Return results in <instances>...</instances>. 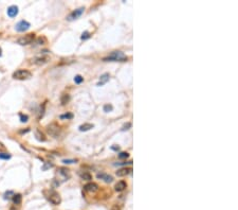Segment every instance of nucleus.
Returning <instances> with one entry per match:
<instances>
[{"mask_svg":"<svg viewBox=\"0 0 238 210\" xmlns=\"http://www.w3.org/2000/svg\"><path fill=\"white\" fill-rule=\"evenodd\" d=\"M32 77V73L31 71L26 70V69H19L16 70L14 73H13V78L16 80H28Z\"/></svg>","mask_w":238,"mask_h":210,"instance_id":"obj_1","label":"nucleus"},{"mask_svg":"<svg viewBox=\"0 0 238 210\" xmlns=\"http://www.w3.org/2000/svg\"><path fill=\"white\" fill-rule=\"evenodd\" d=\"M104 61H120V62H124L127 61V56H125V54L121 51H114L112 52L108 57H105Z\"/></svg>","mask_w":238,"mask_h":210,"instance_id":"obj_2","label":"nucleus"},{"mask_svg":"<svg viewBox=\"0 0 238 210\" xmlns=\"http://www.w3.org/2000/svg\"><path fill=\"white\" fill-rule=\"evenodd\" d=\"M34 39H35V34L34 33H30L28 35H24V36H22L20 38H18V41H17V43H18L19 45H22V46H24V45H30V44H32L34 42Z\"/></svg>","mask_w":238,"mask_h":210,"instance_id":"obj_3","label":"nucleus"},{"mask_svg":"<svg viewBox=\"0 0 238 210\" xmlns=\"http://www.w3.org/2000/svg\"><path fill=\"white\" fill-rule=\"evenodd\" d=\"M48 199L50 200V203H52L53 205H59L60 202H61V198H60L59 194H58L57 192H54V191L50 192V194H49V196H48Z\"/></svg>","mask_w":238,"mask_h":210,"instance_id":"obj_4","label":"nucleus"},{"mask_svg":"<svg viewBox=\"0 0 238 210\" xmlns=\"http://www.w3.org/2000/svg\"><path fill=\"white\" fill-rule=\"evenodd\" d=\"M47 131H48V134H49L50 136L56 137V136L58 135V134H59L60 128H59V126H58L56 123H52V124H50V125L48 126Z\"/></svg>","mask_w":238,"mask_h":210,"instance_id":"obj_5","label":"nucleus"},{"mask_svg":"<svg viewBox=\"0 0 238 210\" xmlns=\"http://www.w3.org/2000/svg\"><path fill=\"white\" fill-rule=\"evenodd\" d=\"M31 27V25L29 24L28 21H25V20H21L19 21L18 24L16 25V30L18 31V32H24V31H26L29 28Z\"/></svg>","mask_w":238,"mask_h":210,"instance_id":"obj_6","label":"nucleus"},{"mask_svg":"<svg viewBox=\"0 0 238 210\" xmlns=\"http://www.w3.org/2000/svg\"><path fill=\"white\" fill-rule=\"evenodd\" d=\"M49 56H40V57H34L32 59V64H35V65H43L49 62Z\"/></svg>","mask_w":238,"mask_h":210,"instance_id":"obj_7","label":"nucleus"},{"mask_svg":"<svg viewBox=\"0 0 238 210\" xmlns=\"http://www.w3.org/2000/svg\"><path fill=\"white\" fill-rule=\"evenodd\" d=\"M84 11H85V9L84 8H80V9H77V10H75L74 12H72L71 14L68 16V20H73V19H76L77 17H79L80 15L83 14L84 13Z\"/></svg>","mask_w":238,"mask_h":210,"instance_id":"obj_8","label":"nucleus"},{"mask_svg":"<svg viewBox=\"0 0 238 210\" xmlns=\"http://www.w3.org/2000/svg\"><path fill=\"white\" fill-rule=\"evenodd\" d=\"M84 188L87 192H89V193H94V192H96L98 190V186L95 184V182H89V184H87Z\"/></svg>","mask_w":238,"mask_h":210,"instance_id":"obj_9","label":"nucleus"},{"mask_svg":"<svg viewBox=\"0 0 238 210\" xmlns=\"http://www.w3.org/2000/svg\"><path fill=\"white\" fill-rule=\"evenodd\" d=\"M131 171H132L131 168H123V169L118 170V171H116V175L120 176V177H123V176L128 175V174L131 172Z\"/></svg>","mask_w":238,"mask_h":210,"instance_id":"obj_10","label":"nucleus"},{"mask_svg":"<svg viewBox=\"0 0 238 210\" xmlns=\"http://www.w3.org/2000/svg\"><path fill=\"white\" fill-rule=\"evenodd\" d=\"M17 14H18V7L16 6H12L7 9V15L13 18V17H15Z\"/></svg>","mask_w":238,"mask_h":210,"instance_id":"obj_11","label":"nucleus"},{"mask_svg":"<svg viewBox=\"0 0 238 210\" xmlns=\"http://www.w3.org/2000/svg\"><path fill=\"white\" fill-rule=\"evenodd\" d=\"M126 187H127L126 182H125L124 180H121V181H119L118 184L115 185V190L120 192V191H123L125 188H126Z\"/></svg>","mask_w":238,"mask_h":210,"instance_id":"obj_12","label":"nucleus"},{"mask_svg":"<svg viewBox=\"0 0 238 210\" xmlns=\"http://www.w3.org/2000/svg\"><path fill=\"white\" fill-rule=\"evenodd\" d=\"M97 178L104 179L106 182H110V181H112V176H109V175H107V174H104V173H102V174H97Z\"/></svg>","mask_w":238,"mask_h":210,"instance_id":"obj_13","label":"nucleus"},{"mask_svg":"<svg viewBox=\"0 0 238 210\" xmlns=\"http://www.w3.org/2000/svg\"><path fill=\"white\" fill-rule=\"evenodd\" d=\"M109 80V74L108 73H105V74H103L102 77H101V80H100V82L97 83V86H102V85H104L107 81Z\"/></svg>","mask_w":238,"mask_h":210,"instance_id":"obj_14","label":"nucleus"},{"mask_svg":"<svg viewBox=\"0 0 238 210\" xmlns=\"http://www.w3.org/2000/svg\"><path fill=\"white\" fill-rule=\"evenodd\" d=\"M93 127V124L91 123H85V124H82V125L79 126V131L80 132H86V131H89L90 128Z\"/></svg>","mask_w":238,"mask_h":210,"instance_id":"obj_15","label":"nucleus"},{"mask_svg":"<svg viewBox=\"0 0 238 210\" xmlns=\"http://www.w3.org/2000/svg\"><path fill=\"white\" fill-rule=\"evenodd\" d=\"M35 136H36L37 140H39V141H44V140H46V138H44V135H43L42 133H40L39 131H36V132H35Z\"/></svg>","mask_w":238,"mask_h":210,"instance_id":"obj_16","label":"nucleus"},{"mask_svg":"<svg viewBox=\"0 0 238 210\" xmlns=\"http://www.w3.org/2000/svg\"><path fill=\"white\" fill-rule=\"evenodd\" d=\"M13 202H14V204H16V205L20 204V203H21V195H20V194L13 195Z\"/></svg>","mask_w":238,"mask_h":210,"instance_id":"obj_17","label":"nucleus"},{"mask_svg":"<svg viewBox=\"0 0 238 210\" xmlns=\"http://www.w3.org/2000/svg\"><path fill=\"white\" fill-rule=\"evenodd\" d=\"M69 100H70V96L69 95H64V96H62L61 97V104H67V103H68V102H69Z\"/></svg>","mask_w":238,"mask_h":210,"instance_id":"obj_18","label":"nucleus"},{"mask_svg":"<svg viewBox=\"0 0 238 210\" xmlns=\"http://www.w3.org/2000/svg\"><path fill=\"white\" fill-rule=\"evenodd\" d=\"M80 177H82L83 179H85V180H90V179H92V176H91L89 173H83V174H80Z\"/></svg>","mask_w":238,"mask_h":210,"instance_id":"obj_19","label":"nucleus"},{"mask_svg":"<svg viewBox=\"0 0 238 210\" xmlns=\"http://www.w3.org/2000/svg\"><path fill=\"white\" fill-rule=\"evenodd\" d=\"M72 118H73V115L71 113H68V114H65V115L60 116V119H72Z\"/></svg>","mask_w":238,"mask_h":210,"instance_id":"obj_20","label":"nucleus"},{"mask_svg":"<svg viewBox=\"0 0 238 210\" xmlns=\"http://www.w3.org/2000/svg\"><path fill=\"white\" fill-rule=\"evenodd\" d=\"M11 155L7 153H0V159H10Z\"/></svg>","mask_w":238,"mask_h":210,"instance_id":"obj_21","label":"nucleus"},{"mask_svg":"<svg viewBox=\"0 0 238 210\" xmlns=\"http://www.w3.org/2000/svg\"><path fill=\"white\" fill-rule=\"evenodd\" d=\"M83 80H84V79L80 77V75H76V77L74 78V82H75L76 84H80V83L83 82Z\"/></svg>","mask_w":238,"mask_h":210,"instance_id":"obj_22","label":"nucleus"},{"mask_svg":"<svg viewBox=\"0 0 238 210\" xmlns=\"http://www.w3.org/2000/svg\"><path fill=\"white\" fill-rule=\"evenodd\" d=\"M129 156V154L127 153V152H122V153H120L119 154V158H121V159H123V158H127Z\"/></svg>","mask_w":238,"mask_h":210,"instance_id":"obj_23","label":"nucleus"},{"mask_svg":"<svg viewBox=\"0 0 238 210\" xmlns=\"http://www.w3.org/2000/svg\"><path fill=\"white\" fill-rule=\"evenodd\" d=\"M28 119H29V117L26 115H20V121L21 122H26Z\"/></svg>","mask_w":238,"mask_h":210,"instance_id":"obj_24","label":"nucleus"},{"mask_svg":"<svg viewBox=\"0 0 238 210\" xmlns=\"http://www.w3.org/2000/svg\"><path fill=\"white\" fill-rule=\"evenodd\" d=\"M112 108H113L112 105H109V104H107V105L104 106V110L105 111H110V110H112Z\"/></svg>","mask_w":238,"mask_h":210,"instance_id":"obj_25","label":"nucleus"},{"mask_svg":"<svg viewBox=\"0 0 238 210\" xmlns=\"http://www.w3.org/2000/svg\"><path fill=\"white\" fill-rule=\"evenodd\" d=\"M75 161H76V160H71V159H68V160L65 159V160H62V162H64V163H74Z\"/></svg>","mask_w":238,"mask_h":210,"instance_id":"obj_26","label":"nucleus"},{"mask_svg":"<svg viewBox=\"0 0 238 210\" xmlns=\"http://www.w3.org/2000/svg\"><path fill=\"white\" fill-rule=\"evenodd\" d=\"M88 37H89V33H88V32L83 33V35H82V39H86V38H88Z\"/></svg>","mask_w":238,"mask_h":210,"instance_id":"obj_27","label":"nucleus"},{"mask_svg":"<svg viewBox=\"0 0 238 210\" xmlns=\"http://www.w3.org/2000/svg\"><path fill=\"white\" fill-rule=\"evenodd\" d=\"M112 210H119V207H118V206H114L113 208H112Z\"/></svg>","mask_w":238,"mask_h":210,"instance_id":"obj_28","label":"nucleus"},{"mask_svg":"<svg viewBox=\"0 0 238 210\" xmlns=\"http://www.w3.org/2000/svg\"><path fill=\"white\" fill-rule=\"evenodd\" d=\"M0 55H1V48H0Z\"/></svg>","mask_w":238,"mask_h":210,"instance_id":"obj_29","label":"nucleus"}]
</instances>
